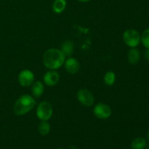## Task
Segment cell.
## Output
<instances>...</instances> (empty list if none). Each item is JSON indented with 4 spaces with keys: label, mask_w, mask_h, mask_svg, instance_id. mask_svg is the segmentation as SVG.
Masks as SVG:
<instances>
[{
    "label": "cell",
    "mask_w": 149,
    "mask_h": 149,
    "mask_svg": "<svg viewBox=\"0 0 149 149\" xmlns=\"http://www.w3.org/2000/svg\"><path fill=\"white\" fill-rule=\"evenodd\" d=\"M61 50L65 57L71 56L74 52V43L71 41H66L62 44Z\"/></svg>",
    "instance_id": "12"
},
{
    "label": "cell",
    "mask_w": 149,
    "mask_h": 149,
    "mask_svg": "<svg viewBox=\"0 0 149 149\" xmlns=\"http://www.w3.org/2000/svg\"><path fill=\"white\" fill-rule=\"evenodd\" d=\"M36 116L42 121L49 120L52 116V107L50 103L47 101L39 103L36 109Z\"/></svg>",
    "instance_id": "4"
},
{
    "label": "cell",
    "mask_w": 149,
    "mask_h": 149,
    "mask_svg": "<svg viewBox=\"0 0 149 149\" xmlns=\"http://www.w3.org/2000/svg\"><path fill=\"white\" fill-rule=\"evenodd\" d=\"M148 149H149V146H148Z\"/></svg>",
    "instance_id": "22"
},
{
    "label": "cell",
    "mask_w": 149,
    "mask_h": 149,
    "mask_svg": "<svg viewBox=\"0 0 149 149\" xmlns=\"http://www.w3.org/2000/svg\"><path fill=\"white\" fill-rule=\"evenodd\" d=\"M141 42L147 49H149V29H146L141 35Z\"/></svg>",
    "instance_id": "17"
},
{
    "label": "cell",
    "mask_w": 149,
    "mask_h": 149,
    "mask_svg": "<svg viewBox=\"0 0 149 149\" xmlns=\"http://www.w3.org/2000/svg\"><path fill=\"white\" fill-rule=\"evenodd\" d=\"M127 59L130 63L132 65H135L138 63L141 59V54L139 50L136 47L131 48V49H130L128 52Z\"/></svg>",
    "instance_id": "10"
},
{
    "label": "cell",
    "mask_w": 149,
    "mask_h": 149,
    "mask_svg": "<svg viewBox=\"0 0 149 149\" xmlns=\"http://www.w3.org/2000/svg\"><path fill=\"white\" fill-rule=\"evenodd\" d=\"M145 57L148 61H149V49H147L145 52Z\"/></svg>",
    "instance_id": "18"
},
{
    "label": "cell",
    "mask_w": 149,
    "mask_h": 149,
    "mask_svg": "<svg viewBox=\"0 0 149 149\" xmlns=\"http://www.w3.org/2000/svg\"><path fill=\"white\" fill-rule=\"evenodd\" d=\"M65 56L61 49L52 48L45 52L43 55V63L49 70H56L61 68L65 62Z\"/></svg>",
    "instance_id": "1"
},
{
    "label": "cell",
    "mask_w": 149,
    "mask_h": 149,
    "mask_svg": "<svg viewBox=\"0 0 149 149\" xmlns=\"http://www.w3.org/2000/svg\"><path fill=\"white\" fill-rule=\"evenodd\" d=\"M123 40L128 47L135 48L141 43V36L139 32L135 29H127L123 33Z\"/></svg>",
    "instance_id": "3"
},
{
    "label": "cell",
    "mask_w": 149,
    "mask_h": 149,
    "mask_svg": "<svg viewBox=\"0 0 149 149\" xmlns=\"http://www.w3.org/2000/svg\"><path fill=\"white\" fill-rule=\"evenodd\" d=\"M36 104V100L31 95H23L20 96L14 105V113L17 116H23L29 113Z\"/></svg>",
    "instance_id": "2"
},
{
    "label": "cell",
    "mask_w": 149,
    "mask_h": 149,
    "mask_svg": "<svg viewBox=\"0 0 149 149\" xmlns=\"http://www.w3.org/2000/svg\"><path fill=\"white\" fill-rule=\"evenodd\" d=\"M64 65H65V68L67 72L71 74H75L79 71V63L74 58H69L66 61H65Z\"/></svg>",
    "instance_id": "9"
},
{
    "label": "cell",
    "mask_w": 149,
    "mask_h": 149,
    "mask_svg": "<svg viewBox=\"0 0 149 149\" xmlns=\"http://www.w3.org/2000/svg\"><path fill=\"white\" fill-rule=\"evenodd\" d=\"M103 81L105 84L108 86H112L115 83L116 81V75L114 72L111 71H107L103 77Z\"/></svg>",
    "instance_id": "16"
},
{
    "label": "cell",
    "mask_w": 149,
    "mask_h": 149,
    "mask_svg": "<svg viewBox=\"0 0 149 149\" xmlns=\"http://www.w3.org/2000/svg\"><path fill=\"white\" fill-rule=\"evenodd\" d=\"M68 149H77V148H76L75 146H70Z\"/></svg>",
    "instance_id": "20"
},
{
    "label": "cell",
    "mask_w": 149,
    "mask_h": 149,
    "mask_svg": "<svg viewBox=\"0 0 149 149\" xmlns=\"http://www.w3.org/2000/svg\"><path fill=\"white\" fill-rule=\"evenodd\" d=\"M51 127L47 121H42L38 126V131L43 136L48 135L50 132Z\"/></svg>",
    "instance_id": "15"
},
{
    "label": "cell",
    "mask_w": 149,
    "mask_h": 149,
    "mask_svg": "<svg viewBox=\"0 0 149 149\" xmlns=\"http://www.w3.org/2000/svg\"><path fill=\"white\" fill-rule=\"evenodd\" d=\"M77 99L81 104L88 107L93 106L95 102L94 96L87 89H81L77 92Z\"/></svg>",
    "instance_id": "6"
},
{
    "label": "cell",
    "mask_w": 149,
    "mask_h": 149,
    "mask_svg": "<svg viewBox=\"0 0 149 149\" xmlns=\"http://www.w3.org/2000/svg\"><path fill=\"white\" fill-rule=\"evenodd\" d=\"M60 79V76L55 70H49L47 71L43 77V80L45 84L47 86H55L58 84Z\"/></svg>",
    "instance_id": "8"
},
{
    "label": "cell",
    "mask_w": 149,
    "mask_h": 149,
    "mask_svg": "<svg viewBox=\"0 0 149 149\" xmlns=\"http://www.w3.org/2000/svg\"><path fill=\"white\" fill-rule=\"evenodd\" d=\"M78 1H81V2H87V1H91V0H78Z\"/></svg>",
    "instance_id": "19"
},
{
    "label": "cell",
    "mask_w": 149,
    "mask_h": 149,
    "mask_svg": "<svg viewBox=\"0 0 149 149\" xmlns=\"http://www.w3.org/2000/svg\"><path fill=\"white\" fill-rule=\"evenodd\" d=\"M58 149H63V148H58Z\"/></svg>",
    "instance_id": "23"
},
{
    "label": "cell",
    "mask_w": 149,
    "mask_h": 149,
    "mask_svg": "<svg viewBox=\"0 0 149 149\" xmlns=\"http://www.w3.org/2000/svg\"><path fill=\"white\" fill-rule=\"evenodd\" d=\"M132 149H144L146 147V140L143 138H136L131 143Z\"/></svg>",
    "instance_id": "14"
},
{
    "label": "cell",
    "mask_w": 149,
    "mask_h": 149,
    "mask_svg": "<svg viewBox=\"0 0 149 149\" xmlns=\"http://www.w3.org/2000/svg\"><path fill=\"white\" fill-rule=\"evenodd\" d=\"M44 90H45V87H44V84L41 81H35L34 83L32 84L31 92L32 94H33V95L34 97H41L42 95V94H43Z\"/></svg>",
    "instance_id": "11"
},
{
    "label": "cell",
    "mask_w": 149,
    "mask_h": 149,
    "mask_svg": "<svg viewBox=\"0 0 149 149\" xmlns=\"http://www.w3.org/2000/svg\"><path fill=\"white\" fill-rule=\"evenodd\" d=\"M34 80V75L30 70L25 69L20 71L18 75V82L22 87H29L32 85Z\"/></svg>",
    "instance_id": "7"
},
{
    "label": "cell",
    "mask_w": 149,
    "mask_h": 149,
    "mask_svg": "<svg viewBox=\"0 0 149 149\" xmlns=\"http://www.w3.org/2000/svg\"><path fill=\"white\" fill-rule=\"evenodd\" d=\"M111 109L110 106L103 103H99L95 106L93 109V113L97 118L100 119H106L111 115Z\"/></svg>",
    "instance_id": "5"
},
{
    "label": "cell",
    "mask_w": 149,
    "mask_h": 149,
    "mask_svg": "<svg viewBox=\"0 0 149 149\" xmlns=\"http://www.w3.org/2000/svg\"><path fill=\"white\" fill-rule=\"evenodd\" d=\"M66 7L65 0H55L52 4V10L57 14L63 13Z\"/></svg>",
    "instance_id": "13"
},
{
    "label": "cell",
    "mask_w": 149,
    "mask_h": 149,
    "mask_svg": "<svg viewBox=\"0 0 149 149\" xmlns=\"http://www.w3.org/2000/svg\"><path fill=\"white\" fill-rule=\"evenodd\" d=\"M146 135H147V138H148V140L149 141V130L148 131V132H147Z\"/></svg>",
    "instance_id": "21"
}]
</instances>
